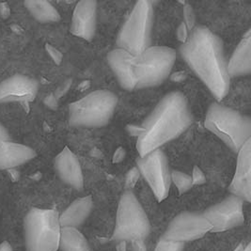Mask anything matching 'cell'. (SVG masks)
<instances>
[{"label":"cell","instance_id":"6da1fadb","mask_svg":"<svg viewBox=\"0 0 251 251\" xmlns=\"http://www.w3.org/2000/svg\"><path fill=\"white\" fill-rule=\"evenodd\" d=\"M180 52L217 101L225 98L229 90L230 77L222 42L217 35L205 26H197L180 47Z\"/></svg>","mask_w":251,"mask_h":251},{"label":"cell","instance_id":"7a4b0ae2","mask_svg":"<svg viewBox=\"0 0 251 251\" xmlns=\"http://www.w3.org/2000/svg\"><path fill=\"white\" fill-rule=\"evenodd\" d=\"M192 123L186 97L182 92L167 94L147 118L138 135L137 150L144 156L179 137Z\"/></svg>","mask_w":251,"mask_h":251},{"label":"cell","instance_id":"3957f363","mask_svg":"<svg viewBox=\"0 0 251 251\" xmlns=\"http://www.w3.org/2000/svg\"><path fill=\"white\" fill-rule=\"evenodd\" d=\"M176 60V52L168 46H151L132 57L130 75L134 90L157 86L169 77Z\"/></svg>","mask_w":251,"mask_h":251},{"label":"cell","instance_id":"277c9868","mask_svg":"<svg viewBox=\"0 0 251 251\" xmlns=\"http://www.w3.org/2000/svg\"><path fill=\"white\" fill-rule=\"evenodd\" d=\"M204 126L236 153L251 139V118L221 103L209 106Z\"/></svg>","mask_w":251,"mask_h":251},{"label":"cell","instance_id":"5b68a950","mask_svg":"<svg viewBox=\"0 0 251 251\" xmlns=\"http://www.w3.org/2000/svg\"><path fill=\"white\" fill-rule=\"evenodd\" d=\"M117 103L118 97L113 92L94 91L69 105V124L84 128L106 126L113 117Z\"/></svg>","mask_w":251,"mask_h":251},{"label":"cell","instance_id":"8992f818","mask_svg":"<svg viewBox=\"0 0 251 251\" xmlns=\"http://www.w3.org/2000/svg\"><path fill=\"white\" fill-rule=\"evenodd\" d=\"M152 20V3L149 0L137 1L119 32L117 48L134 57L148 49L151 46Z\"/></svg>","mask_w":251,"mask_h":251},{"label":"cell","instance_id":"52a82bcc","mask_svg":"<svg viewBox=\"0 0 251 251\" xmlns=\"http://www.w3.org/2000/svg\"><path fill=\"white\" fill-rule=\"evenodd\" d=\"M60 232L59 214L56 210L33 208L25 217L27 251H57Z\"/></svg>","mask_w":251,"mask_h":251},{"label":"cell","instance_id":"ba28073f","mask_svg":"<svg viewBox=\"0 0 251 251\" xmlns=\"http://www.w3.org/2000/svg\"><path fill=\"white\" fill-rule=\"evenodd\" d=\"M151 231L148 217L132 191L122 195L116 217L114 239L143 241Z\"/></svg>","mask_w":251,"mask_h":251},{"label":"cell","instance_id":"9c48e42d","mask_svg":"<svg viewBox=\"0 0 251 251\" xmlns=\"http://www.w3.org/2000/svg\"><path fill=\"white\" fill-rule=\"evenodd\" d=\"M137 166L157 201H164L170 193L172 183V173L166 154L159 149L155 150L139 156Z\"/></svg>","mask_w":251,"mask_h":251},{"label":"cell","instance_id":"30bf717a","mask_svg":"<svg viewBox=\"0 0 251 251\" xmlns=\"http://www.w3.org/2000/svg\"><path fill=\"white\" fill-rule=\"evenodd\" d=\"M211 230L212 225L202 213L184 212L172 219L162 238L184 244L200 239Z\"/></svg>","mask_w":251,"mask_h":251},{"label":"cell","instance_id":"8fae6325","mask_svg":"<svg viewBox=\"0 0 251 251\" xmlns=\"http://www.w3.org/2000/svg\"><path fill=\"white\" fill-rule=\"evenodd\" d=\"M244 201L230 195L202 213L212 225L211 232H222L238 227L245 221Z\"/></svg>","mask_w":251,"mask_h":251},{"label":"cell","instance_id":"7c38bea8","mask_svg":"<svg viewBox=\"0 0 251 251\" xmlns=\"http://www.w3.org/2000/svg\"><path fill=\"white\" fill-rule=\"evenodd\" d=\"M38 89L36 80L21 75H13L0 83V103L31 102L37 96Z\"/></svg>","mask_w":251,"mask_h":251},{"label":"cell","instance_id":"4fadbf2b","mask_svg":"<svg viewBox=\"0 0 251 251\" xmlns=\"http://www.w3.org/2000/svg\"><path fill=\"white\" fill-rule=\"evenodd\" d=\"M229 191L243 201H251V139L237 152L236 171L229 185Z\"/></svg>","mask_w":251,"mask_h":251},{"label":"cell","instance_id":"5bb4252c","mask_svg":"<svg viewBox=\"0 0 251 251\" xmlns=\"http://www.w3.org/2000/svg\"><path fill=\"white\" fill-rule=\"evenodd\" d=\"M97 19V2L94 0L79 1L73 12L71 32L86 41L95 35Z\"/></svg>","mask_w":251,"mask_h":251},{"label":"cell","instance_id":"9a60e30c","mask_svg":"<svg viewBox=\"0 0 251 251\" xmlns=\"http://www.w3.org/2000/svg\"><path fill=\"white\" fill-rule=\"evenodd\" d=\"M55 169L59 178L76 190L84 187V177L79 160L68 148L63 149L55 158Z\"/></svg>","mask_w":251,"mask_h":251},{"label":"cell","instance_id":"2e32d148","mask_svg":"<svg viewBox=\"0 0 251 251\" xmlns=\"http://www.w3.org/2000/svg\"><path fill=\"white\" fill-rule=\"evenodd\" d=\"M36 156L32 148L11 140L0 144V171H9L27 163Z\"/></svg>","mask_w":251,"mask_h":251},{"label":"cell","instance_id":"e0dca14e","mask_svg":"<svg viewBox=\"0 0 251 251\" xmlns=\"http://www.w3.org/2000/svg\"><path fill=\"white\" fill-rule=\"evenodd\" d=\"M227 72L229 77L250 75L251 72V31L243 37L239 45L233 51L227 62Z\"/></svg>","mask_w":251,"mask_h":251},{"label":"cell","instance_id":"ac0fdd59","mask_svg":"<svg viewBox=\"0 0 251 251\" xmlns=\"http://www.w3.org/2000/svg\"><path fill=\"white\" fill-rule=\"evenodd\" d=\"M92 207L93 201L91 196H86L73 201L59 216L61 228H78L91 215Z\"/></svg>","mask_w":251,"mask_h":251},{"label":"cell","instance_id":"d6986e66","mask_svg":"<svg viewBox=\"0 0 251 251\" xmlns=\"http://www.w3.org/2000/svg\"><path fill=\"white\" fill-rule=\"evenodd\" d=\"M133 56L123 49L116 48L107 55V61L119 81L120 85L127 91H133V83L130 75V64Z\"/></svg>","mask_w":251,"mask_h":251},{"label":"cell","instance_id":"ffe728a7","mask_svg":"<svg viewBox=\"0 0 251 251\" xmlns=\"http://www.w3.org/2000/svg\"><path fill=\"white\" fill-rule=\"evenodd\" d=\"M59 248L62 251H92L88 240L77 228H61Z\"/></svg>","mask_w":251,"mask_h":251},{"label":"cell","instance_id":"44dd1931","mask_svg":"<svg viewBox=\"0 0 251 251\" xmlns=\"http://www.w3.org/2000/svg\"><path fill=\"white\" fill-rule=\"evenodd\" d=\"M25 6L39 22H57L60 19L56 8L46 0H26L25 1Z\"/></svg>","mask_w":251,"mask_h":251},{"label":"cell","instance_id":"7402d4cb","mask_svg":"<svg viewBox=\"0 0 251 251\" xmlns=\"http://www.w3.org/2000/svg\"><path fill=\"white\" fill-rule=\"evenodd\" d=\"M172 181L176 184L181 193L187 191L192 186V179L181 172H173Z\"/></svg>","mask_w":251,"mask_h":251},{"label":"cell","instance_id":"603a6c76","mask_svg":"<svg viewBox=\"0 0 251 251\" xmlns=\"http://www.w3.org/2000/svg\"><path fill=\"white\" fill-rule=\"evenodd\" d=\"M183 243L161 238L154 251H183Z\"/></svg>","mask_w":251,"mask_h":251},{"label":"cell","instance_id":"cb8c5ba5","mask_svg":"<svg viewBox=\"0 0 251 251\" xmlns=\"http://www.w3.org/2000/svg\"><path fill=\"white\" fill-rule=\"evenodd\" d=\"M11 15V9L8 5V3L6 2H2L0 3V16L4 19L10 17Z\"/></svg>","mask_w":251,"mask_h":251},{"label":"cell","instance_id":"d4e9b609","mask_svg":"<svg viewBox=\"0 0 251 251\" xmlns=\"http://www.w3.org/2000/svg\"><path fill=\"white\" fill-rule=\"evenodd\" d=\"M8 140H10L9 133H8V131L6 130V128L0 124V144H1L2 142L8 141Z\"/></svg>","mask_w":251,"mask_h":251},{"label":"cell","instance_id":"484cf974","mask_svg":"<svg viewBox=\"0 0 251 251\" xmlns=\"http://www.w3.org/2000/svg\"><path fill=\"white\" fill-rule=\"evenodd\" d=\"M132 242H133V247H134L135 251H145V246L143 244V241L136 240V241H132Z\"/></svg>","mask_w":251,"mask_h":251},{"label":"cell","instance_id":"4316f807","mask_svg":"<svg viewBox=\"0 0 251 251\" xmlns=\"http://www.w3.org/2000/svg\"><path fill=\"white\" fill-rule=\"evenodd\" d=\"M0 251H13L12 246L10 245L9 242L4 241L1 245H0Z\"/></svg>","mask_w":251,"mask_h":251},{"label":"cell","instance_id":"83f0119b","mask_svg":"<svg viewBox=\"0 0 251 251\" xmlns=\"http://www.w3.org/2000/svg\"><path fill=\"white\" fill-rule=\"evenodd\" d=\"M8 172H9V175H10V177L12 178V180L13 182L18 181V179H19V172H17V171H15L14 169L9 170Z\"/></svg>","mask_w":251,"mask_h":251},{"label":"cell","instance_id":"f1b7e54d","mask_svg":"<svg viewBox=\"0 0 251 251\" xmlns=\"http://www.w3.org/2000/svg\"><path fill=\"white\" fill-rule=\"evenodd\" d=\"M117 251H126V243L125 241H121L117 246Z\"/></svg>","mask_w":251,"mask_h":251},{"label":"cell","instance_id":"f546056e","mask_svg":"<svg viewBox=\"0 0 251 251\" xmlns=\"http://www.w3.org/2000/svg\"><path fill=\"white\" fill-rule=\"evenodd\" d=\"M251 251V244H249L245 249H244V251Z\"/></svg>","mask_w":251,"mask_h":251},{"label":"cell","instance_id":"4dcf8cb0","mask_svg":"<svg viewBox=\"0 0 251 251\" xmlns=\"http://www.w3.org/2000/svg\"><path fill=\"white\" fill-rule=\"evenodd\" d=\"M244 249H245V248L243 247V245H240L239 247L234 251H244Z\"/></svg>","mask_w":251,"mask_h":251}]
</instances>
